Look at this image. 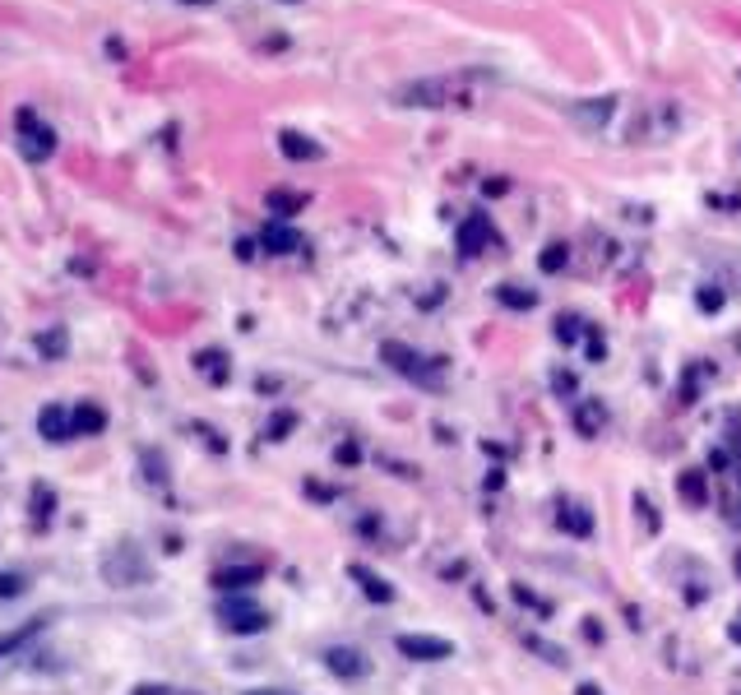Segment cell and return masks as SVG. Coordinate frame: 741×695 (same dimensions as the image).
Instances as JSON below:
<instances>
[{
  "instance_id": "cell-1",
  "label": "cell",
  "mask_w": 741,
  "mask_h": 695,
  "mask_svg": "<svg viewBox=\"0 0 741 695\" xmlns=\"http://www.w3.org/2000/svg\"><path fill=\"white\" fill-rule=\"evenodd\" d=\"M399 102H408V107H469L473 93L463 89V79H422V84L399 89Z\"/></svg>"
},
{
  "instance_id": "cell-2",
  "label": "cell",
  "mask_w": 741,
  "mask_h": 695,
  "mask_svg": "<svg viewBox=\"0 0 741 695\" xmlns=\"http://www.w3.org/2000/svg\"><path fill=\"white\" fill-rule=\"evenodd\" d=\"M19 140H23V158L42 163V158H51V149H56V130H51L47 121H38L29 107H23V112H19Z\"/></svg>"
},
{
  "instance_id": "cell-3",
  "label": "cell",
  "mask_w": 741,
  "mask_h": 695,
  "mask_svg": "<svg viewBox=\"0 0 741 695\" xmlns=\"http://www.w3.org/2000/svg\"><path fill=\"white\" fill-rule=\"evenodd\" d=\"M218 622H223L232 635H255L269 626V612L255 607V603H246V598H228L223 607H218Z\"/></svg>"
},
{
  "instance_id": "cell-4",
  "label": "cell",
  "mask_w": 741,
  "mask_h": 695,
  "mask_svg": "<svg viewBox=\"0 0 741 695\" xmlns=\"http://www.w3.org/2000/svg\"><path fill=\"white\" fill-rule=\"evenodd\" d=\"M394 645H399L403 658H413V663H445V658H454V645L441 639V635H399Z\"/></svg>"
},
{
  "instance_id": "cell-5",
  "label": "cell",
  "mask_w": 741,
  "mask_h": 695,
  "mask_svg": "<svg viewBox=\"0 0 741 695\" xmlns=\"http://www.w3.org/2000/svg\"><path fill=\"white\" fill-rule=\"evenodd\" d=\"M380 357H385L394 371H403V376H422V381H435V366H427V357L422 353H413L408 343H380Z\"/></svg>"
},
{
  "instance_id": "cell-6",
  "label": "cell",
  "mask_w": 741,
  "mask_h": 695,
  "mask_svg": "<svg viewBox=\"0 0 741 695\" xmlns=\"http://www.w3.org/2000/svg\"><path fill=\"white\" fill-rule=\"evenodd\" d=\"M454 242H459V251H463V255H478V251H487L491 242H496V232H491V219H487V213H469V219L459 223Z\"/></svg>"
},
{
  "instance_id": "cell-7",
  "label": "cell",
  "mask_w": 741,
  "mask_h": 695,
  "mask_svg": "<svg viewBox=\"0 0 741 695\" xmlns=\"http://www.w3.org/2000/svg\"><path fill=\"white\" fill-rule=\"evenodd\" d=\"M324 667L334 677H366V658L357 654V649H348V645H334V649H324Z\"/></svg>"
},
{
  "instance_id": "cell-8",
  "label": "cell",
  "mask_w": 741,
  "mask_h": 695,
  "mask_svg": "<svg viewBox=\"0 0 741 695\" xmlns=\"http://www.w3.org/2000/svg\"><path fill=\"white\" fill-rule=\"evenodd\" d=\"M38 432H42L51 445L70 441V436H74V432H70V408H61V404H47V408L38 413Z\"/></svg>"
},
{
  "instance_id": "cell-9",
  "label": "cell",
  "mask_w": 741,
  "mask_h": 695,
  "mask_svg": "<svg viewBox=\"0 0 741 695\" xmlns=\"http://www.w3.org/2000/svg\"><path fill=\"white\" fill-rule=\"evenodd\" d=\"M260 242H264V251H273V255H292V251H301V232L288 227V223H264Z\"/></svg>"
},
{
  "instance_id": "cell-10",
  "label": "cell",
  "mask_w": 741,
  "mask_h": 695,
  "mask_svg": "<svg viewBox=\"0 0 741 695\" xmlns=\"http://www.w3.org/2000/svg\"><path fill=\"white\" fill-rule=\"evenodd\" d=\"M70 432L74 436H102L107 432V413L98 404H74L70 408Z\"/></svg>"
},
{
  "instance_id": "cell-11",
  "label": "cell",
  "mask_w": 741,
  "mask_h": 695,
  "mask_svg": "<svg viewBox=\"0 0 741 695\" xmlns=\"http://www.w3.org/2000/svg\"><path fill=\"white\" fill-rule=\"evenodd\" d=\"M260 579H264L260 566H228V571L213 575V584H218L223 594H241V589H251V584H260Z\"/></svg>"
},
{
  "instance_id": "cell-12",
  "label": "cell",
  "mask_w": 741,
  "mask_h": 695,
  "mask_svg": "<svg viewBox=\"0 0 741 695\" xmlns=\"http://www.w3.org/2000/svg\"><path fill=\"white\" fill-rule=\"evenodd\" d=\"M602 422H607L602 399H580V404H574V432H580V436H598Z\"/></svg>"
},
{
  "instance_id": "cell-13",
  "label": "cell",
  "mask_w": 741,
  "mask_h": 695,
  "mask_svg": "<svg viewBox=\"0 0 741 695\" xmlns=\"http://www.w3.org/2000/svg\"><path fill=\"white\" fill-rule=\"evenodd\" d=\"M556 524H561L565 533H574V538H589V533H593V515L584 511L580 501H565L561 515H556Z\"/></svg>"
},
{
  "instance_id": "cell-14",
  "label": "cell",
  "mask_w": 741,
  "mask_h": 695,
  "mask_svg": "<svg viewBox=\"0 0 741 695\" xmlns=\"http://www.w3.org/2000/svg\"><path fill=\"white\" fill-rule=\"evenodd\" d=\"M352 579L362 584V594H366L371 603H390V598H394V589H390V584L380 579L375 571H366V566H352Z\"/></svg>"
},
{
  "instance_id": "cell-15",
  "label": "cell",
  "mask_w": 741,
  "mask_h": 695,
  "mask_svg": "<svg viewBox=\"0 0 741 695\" xmlns=\"http://www.w3.org/2000/svg\"><path fill=\"white\" fill-rule=\"evenodd\" d=\"M496 302L510 306V311H533V306H538V292L519 287V283H501V287H496Z\"/></svg>"
},
{
  "instance_id": "cell-16",
  "label": "cell",
  "mask_w": 741,
  "mask_h": 695,
  "mask_svg": "<svg viewBox=\"0 0 741 695\" xmlns=\"http://www.w3.org/2000/svg\"><path fill=\"white\" fill-rule=\"evenodd\" d=\"M279 149H283L288 158H297V163H301V158H320V153H324V149H320L315 140L297 135V130H283V135H279Z\"/></svg>"
},
{
  "instance_id": "cell-17",
  "label": "cell",
  "mask_w": 741,
  "mask_h": 695,
  "mask_svg": "<svg viewBox=\"0 0 741 695\" xmlns=\"http://www.w3.org/2000/svg\"><path fill=\"white\" fill-rule=\"evenodd\" d=\"M195 366L204 371V376H209L213 385H223V381L232 376V366H228V357H223V353H213V348H209V353H200V357H195Z\"/></svg>"
},
{
  "instance_id": "cell-18",
  "label": "cell",
  "mask_w": 741,
  "mask_h": 695,
  "mask_svg": "<svg viewBox=\"0 0 741 695\" xmlns=\"http://www.w3.org/2000/svg\"><path fill=\"white\" fill-rule=\"evenodd\" d=\"M676 487H681V496L691 501V505H704V501H709V487H704V473H700V468L681 473V483H676Z\"/></svg>"
},
{
  "instance_id": "cell-19",
  "label": "cell",
  "mask_w": 741,
  "mask_h": 695,
  "mask_svg": "<svg viewBox=\"0 0 741 695\" xmlns=\"http://www.w3.org/2000/svg\"><path fill=\"white\" fill-rule=\"evenodd\" d=\"M306 204V195H292V191H269V213H279V219H292V213Z\"/></svg>"
},
{
  "instance_id": "cell-20",
  "label": "cell",
  "mask_w": 741,
  "mask_h": 695,
  "mask_svg": "<svg viewBox=\"0 0 741 695\" xmlns=\"http://www.w3.org/2000/svg\"><path fill=\"white\" fill-rule=\"evenodd\" d=\"M565 260H570V246H565V242H552V246L542 251L538 264H542V274H561V270H565Z\"/></svg>"
},
{
  "instance_id": "cell-21",
  "label": "cell",
  "mask_w": 741,
  "mask_h": 695,
  "mask_svg": "<svg viewBox=\"0 0 741 695\" xmlns=\"http://www.w3.org/2000/svg\"><path fill=\"white\" fill-rule=\"evenodd\" d=\"M38 631H42V622H33L29 631H19V635H5V639H0V658H5L10 649H19V645H29V639H33Z\"/></svg>"
},
{
  "instance_id": "cell-22",
  "label": "cell",
  "mask_w": 741,
  "mask_h": 695,
  "mask_svg": "<svg viewBox=\"0 0 741 695\" xmlns=\"http://www.w3.org/2000/svg\"><path fill=\"white\" fill-rule=\"evenodd\" d=\"M524 645H529V649H538L547 663H565V654H561L556 645H547V639H538V635H524Z\"/></svg>"
},
{
  "instance_id": "cell-23",
  "label": "cell",
  "mask_w": 741,
  "mask_h": 695,
  "mask_svg": "<svg viewBox=\"0 0 741 695\" xmlns=\"http://www.w3.org/2000/svg\"><path fill=\"white\" fill-rule=\"evenodd\" d=\"M556 339H561V343H574V339H580V320H574V315H561V320H556Z\"/></svg>"
},
{
  "instance_id": "cell-24",
  "label": "cell",
  "mask_w": 741,
  "mask_h": 695,
  "mask_svg": "<svg viewBox=\"0 0 741 695\" xmlns=\"http://www.w3.org/2000/svg\"><path fill=\"white\" fill-rule=\"evenodd\" d=\"M292 422H297L292 413H279V417H273V422L264 426V436H269V441H283V432H288V426H292Z\"/></svg>"
},
{
  "instance_id": "cell-25",
  "label": "cell",
  "mask_w": 741,
  "mask_h": 695,
  "mask_svg": "<svg viewBox=\"0 0 741 695\" xmlns=\"http://www.w3.org/2000/svg\"><path fill=\"white\" fill-rule=\"evenodd\" d=\"M23 594V575H0V598H14Z\"/></svg>"
},
{
  "instance_id": "cell-26",
  "label": "cell",
  "mask_w": 741,
  "mask_h": 695,
  "mask_svg": "<svg viewBox=\"0 0 741 695\" xmlns=\"http://www.w3.org/2000/svg\"><path fill=\"white\" fill-rule=\"evenodd\" d=\"M700 306H704V311H719V306H723V292H719V287H713V292L704 287V292H700Z\"/></svg>"
},
{
  "instance_id": "cell-27",
  "label": "cell",
  "mask_w": 741,
  "mask_h": 695,
  "mask_svg": "<svg viewBox=\"0 0 741 695\" xmlns=\"http://www.w3.org/2000/svg\"><path fill=\"white\" fill-rule=\"evenodd\" d=\"M552 385H556V394H570V390H574V376H565V371H556V376H552Z\"/></svg>"
},
{
  "instance_id": "cell-28",
  "label": "cell",
  "mask_w": 741,
  "mask_h": 695,
  "mask_svg": "<svg viewBox=\"0 0 741 695\" xmlns=\"http://www.w3.org/2000/svg\"><path fill=\"white\" fill-rule=\"evenodd\" d=\"M134 695H168V691H162V686H140Z\"/></svg>"
},
{
  "instance_id": "cell-29",
  "label": "cell",
  "mask_w": 741,
  "mask_h": 695,
  "mask_svg": "<svg viewBox=\"0 0 741 695\" xmlns=\"http://www.w3.org/2000/svg\"><path fill=\"white\" fill-rule=\"evenodd\" d=\"M246 695H288V691H246Z\"/></svg>"
},
{
  "instance_id": "cell-30",
  "label": "cell",
  "mask_w": 741,
  "mask_h": 695,
  "mask_svg": "<svg viewBox=\"0 0 741 695\" xmlns=\"http://www.w3.org/2000/svg\"><path fill=\"white\" fill-rule=\"evenodd\" d=\"M580 695H602V691L598 686H580Z\"/></svg>"
},
{
  "instance_id": "cell-31",
  "label": "cell",
  "mask_w": 741,
  "mask_h": 695,
  "mask_svg": "<svg viewBox=\"0 0 741 695\" xmlns=\"http://www.w3.org/2000/svg\"><path fill=\"white\" fill-rule=\"evenodd\" d=\"M185 5H213V0H185Z\"/></svg>"
},
{
  "instance_id": "cell-32",
  "label": "cell",
  "mask_w": 741,
  "mask_h": 695,
  "mask_svg": "<svg viewBox=\"0 0 741 695\" xmlns=\"http://www.w3.org/2000/svg\"><path fill=\"white\" fill-rule=\"evenodd\" d=\"M737 571H741V556H737Z\"/></svg>"
}]
</instances>
